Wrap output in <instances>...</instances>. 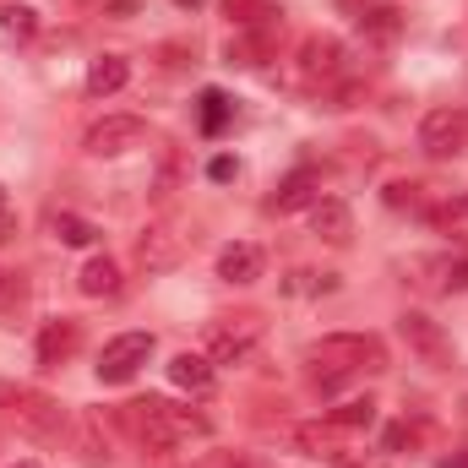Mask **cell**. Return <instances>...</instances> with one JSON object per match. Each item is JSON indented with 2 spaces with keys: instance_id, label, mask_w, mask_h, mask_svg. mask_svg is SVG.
<instances>
[{
  "instance_id": "cell-1",
  "label": "cell",
  "mask_w": 468,
  "mask_h": 468,
  "mask_svg": "<svg viewBox=\"0 0 468 468\" xmlns=\"http://www.w3.org/2000/svg\"><path fill=\"white\" fill-rule=\"evenodd\" d=\"M305 359L316 365V387L322 392H338L349 376L359 370H387V349H381V338H370V333H333V338H322V344H311Z\"/></svg>"
},
{
  "instance_id": "cell-2",
  "label": "cell",
  "mask_w": 468,
  "mask_h": 468,
  "mask_svg": "<svg viewBox=\"0 0 468 468\" xmlns=\"http://www.w3.org/2000/svg\"><path fill=\"white\" fill-rule=\"evenodd\" d=\"M125 425H131V431H136V441H142V447H153V452H169V447L202 441V436L213 431L202 414H191V409H175V403H164V398L125 403Z\"/></svg>"
},
{
  "instance_id": "cell-3",
  "label": "cell",
  "mask_w": 468,
  "mask_h": 468,
  "mask_svg": "<svg viewBox=\"0 0 468 468\" xmlns=\"http://www.w3.org/2000/svg\"><path fill=\"white\" fill-rule=\"evenodd\" d=\"M191 224L180 218V213H164V218H153L142 239H136V261L147 267V272H169V267H180L186 261V250H191Z\"/></svg>"
},
{
  "instance_id": "cell-4",
  "label": "cell",
  "mask_w": 468,
  "mask_h": 468,
  "mask_svg": "<svg viewBox=\"0 0 468 468\" xmlns=\"http://www.w3.org/2000/svg\"><path fill=\"white\" fill-rule=\"evenodd\" d=\"M0 398L11 403V420H16V431H27L33 441H60L66 436V409L55 403V398H44V392H27V387H0Z\"/></svg>"
},
{
  "instance_id": "cell-5",
  "label": "cell",
  "mask_w": 468,
  "mask_h": 468,
  "mask_svg": "<svg viewBox=\"0 0 468 468\" xmlns=\"http://www.w3.org/2000/svg\"><path fill=\"white\" fill-rule=\"evenodd\" d=\"M398 333H403V344H409V354H414L420 365H431V370H447V365H452V338H447V327L431 322L425 311H403V316H398Z\"/></svg>"
},
{
  "instance_id": "cell-6",
  "label": "cell",
  "mask_w": 468,
  "mask_h": 468,
  "mask_svg": "<svg viewBox=\"0 0 468 468\" xmlns=\"http://www.w3.org/2000/svg\"><path fill=\"white\" fill-rule=\"evenodd\" d=\"M261 344V316H224L207 333V359L213 365H245Z\"/></svg>"
},
{
  "instance_id": "cell-7",
  "label": "cell",
  "mask_w": 468,
  "mask_h": 468,
  "mask_svg": "<svg viewBox=\"0 0 468 468\" xmlns=\"http://www.w3.org/2000/svg\"><path fill=\"white\" fill-rule=\"evenodd\" d=\"M147 359H153V333H120V338H110L104 354H99V381L120 387V381H131Z\"/></svg>"
},
{
  "instance_id": "cell-8",
  "label": "cell",
  "mask_w": 468,
  "mask_h": 468,
  "mask_svg": "<svg viewBox=\"0 0 468 468\" xmlns=\"http://www.w3.org/2000/svg\"><path fill=\"white\" fill-rule=\"evenodd\" d=\"M468 147V115L463 110H431L420 120V153L425 158H458Z\"/></svg>"
},
{
  "instance_id": "cell-9",
  "label": "cell",
  "mask_w": 468,
  "mask_h": 468,
  "mask_svg": "<svg viewBox=\"0 0 468 468\" xmlns=\"http://www.w3.org/2000/svg\"><path fill=\"white\" fill-rule=\"evenodd\" d=\"M142 136H147V125L136 115H104L88 136H82V147H88L93 158H120V153H131Z\"/></svg>"
},
{
  "instance_id": "cell-10",
  "label": "cell",
  "mask_w": 468,
  "mask_h": 468,
  "mask_svg": "<svg viewBox=\"0 0 468 468\" xmlns=\"http://www.w3.org/2000/svg\"><path fill=\"white\" fill-rule=\"evenodd\" d=\"M300 77L305 82H338L344 77V44L338 38H305L300 44Z\"/></svg>"
},
{
  "instance_id": "cell-11",
  "label": "cell",
  "mask_w": 468,
  "mask_h": 468,
  "mask_svg": "<svg viewBox=\"0 0 468 468\" xmlns=\"http://www.w3.org/2000/svg\"><path fill=\"white\" fill-rule=\"evenodd\" d=\"M71 447L88 468H104L110 463V431H104V414L99 409H82L77 425H71Z\"/></svg>"
},
{
  "instance_id": "cell-12",
  "label": "cell",
  "mask_w": 468,
  "mask_h": 468,
  "mask_svg": "<svg viewBox=\"0 0 468 468\" xmlns=\"http://www.w3.org/2000/svg\"><path fill=\"white\" fill-rule=\"evenodd\" d=\"M77 344H82V327H77V322H66V316L49 322V327L38 333V365H44V370H60V365L77 354Z\"/></svg>"
},
{
  "instance_id": "cell-13",
  "label": "cell",
  "mask_w": 468,
  "mask_h": 468,
  "mask_svg": "<svg viewBox=\"0 0 468 468\" xmlns=\"http://www.w3.org/2000/svg\"><path fill=\"white\" fill-rule=\"evenodd\" d=\"M311 229L322 234L327 245H349V234H354L349 202H338V197H322V202H311Z\"/></svg>"
},
{
  "instance_id": "cell-14",
  "label": "cell",
  "mask_w": 468,
  "mask_h": 468,
  "mask_svg": "<svg viewBox=\"0 0 468 468\" xmlns=\"http://www.w3.org/2000/svg\"><path fill=\"white\" fill-rule=\"evenodd\" d=\"M311 202H322V169H294L272 197L278 213H294V207H311Z\"/></svg>"
},
{
  "instance_id": "cell-15",
  "label": "cell",
  "mask_w": 468,
  "mask_h": 468,
  "mask_svg": "<svg viewBox=\"0 0 468 468\" xmlns=\"http://www.w3.org/2000/svg\"><path fill=\"white\" fill-rule=\"evenodd\" d=\"M218 278H224V283H256V278H261V250L245 245V239H239V245H224V250H218Z\"/></svg>"
},
{
  "instance_id": "cell-16",
  "label": "cell",
  "mask_w": 468,
  "mask_h": 468,
  "mask_svg": "<svg viewBox=\"0 0 468 468\" xmlns=\"http://www.w3.org/2000/svg\"><path fill=\"white\" fill-rule=\"evenodd\" d=\"M224 11L234 16L239 33H272V27L283 22V11H278L272 0H224Z\"/></svg>"
},
{
  "instance_id": "cell-17",
  "label": "cell",
  "mask_w": 468,
  "mask_h": 468,
  "mask_svg": "<svg viewBox=\"0 0 468 468\" xmlns=\"http://www.w3.org/2000/svg\"><path fill=\"white\" fill-rule=\"evenodd\" d=\"M125 82H131V60H125V55H99V60L88 66V93H93V99H110Z\"/></svg>"
},
{
  "instance_id": "cell-18",
  "label": "cell",
  "mask_w": 468,
  "mask_h": 468,
  "mask_svg": "<svg viewBox=\"0 0 468 468\" xmlns=\"http://www.w3.org/2000/svg\"><path fill=\"white\" fill-rule=\"evenodd\" d=\"M169 381L186 387V392H207L213 387V359L207 354H175L169 359Z\"/></svg>"
},
{
  "instance_id": "cell-19",
  "label": "cell",
  "mask_w": 468,
  "mask_h": 468,
  "mask_svg": "<svg viewBox=\"0 0 468 468\" xmlns=\"http://www.w3.org/2000/svg\"><path fill=\"white\" fill-rule=\"evenodd\" d=\"M431 224H436V234H447V239L468 245V191L447 197V202H441V207L431 213Z\"/></svg>"
},
{
  "instance_id": "cell-20",
  "label": "cell",
  "mask_w": 468,
  "mask_h": 468,
  "mask_svg": "<svg viewBox=\"0 0 468 468\" xmlns=\"http://www.w3.org/2000/svg\"><path fill=\"white\" fill-rule=\"evenodd\" d=\"M77 289H82V294H93V300H99V294H115V289H120V267L110 261V256H93V261L77 272Z\"/></svg>"
},
{
  "instance_id": "cell-21",
  "label": "cell",
  "mask_w": 468,
  "mask_h": 468,
  "mask_svg": "<svg viewBox=\"0 0 468 468\" xmlns=\"http://www.w3.org/2000/svg\"><path fill=\"white\" fill-rule=\"evenodd\" d=\"M359 33H365V38H376V44H392V38L403 33V16H398L392 5H376V11H365V16H359Z\"/></svg>"
},
{
  "instance_id": "cell-22",
  "label": "cell",
  "mask_w": 468,
  "mask_h": 468,
  "mask_svg": "<svg viewBox=\"0 0 468 468\" xmlns=\"http://www.w3.org/2000/svg\"><path fill=\"white\" fill-rule=\"evenodd\" d=\"M333 431H338L333 420H327V425H300V431H294V441H300L305 452H316V458H338V463H344V452H338V436H333Z\"/></svg>"
},
{
  "instance_id": "cell-23",
  "label": "cell",
  "mask_w": 468,
  "mask_h": 468,
  "mask_svg": "<svg viewBox=\"0 0 468 468\" xmlns=\"http://www.w3.org/2000/svg\"><path fill=\"white\" fill-rule=\"evenodd\" d=\"M49 229H55L60 245H93V234H99L88 218H77V213H55V218H49Z\"/></svg>"
},
{
  "instance_id": "cell-24",
  "label": "cell",
  "mask_w": 468,
  "mask_h": 468,
  "mask_svg": "<svg viewBox=\"0 0 468 468\" xmlns=\"http://www.w3.org/2000/svg\"><path fill=\"white\" fill-rule=\"evenodd\" d=\"M267 60V33H239L229 38V66H261Z\"/></svg>"
},
{
  "instance_id": "cell-25",
  "label": "cell",
  "mask_w": 468,
  "mask_h": 468,
  "mask_svg": "<svg viewBox=\"0 0 468 468\" xmlns=\"http://www.w3.org/2000/svg\"><path fill=\"white\" fill-rule=\"evenodd\" d=\"M0 27H5L11 38H33V33H38V11L11 0V5H0Z\"/></svg>"
},
{
  "instance_id": "cell-26",
  "label": "cell",
  "mask_w": 468,
  "mask_h": 468,
  "mask_svg": "<svg viewBox=\"0 0 468 468\" xmlns=\"http://www.w3.org/2000/svg\"><path fill=\"white\" fill-rule=\"evenodd\" d=\"M333 425H338V431H365V425H376V403H370V398H349L344 409H333Z\"/></svg>"
},
{
  "instance_id": "cell-27",
  "label": "cell",
  "mask_w": 468,
  "mask_h": 468,
  "mask_svg": "<svg viewBox=\"0 0 468 468\" xmlns=\"http://www.w3.org/2000/svg\"><path fill=\"white\" fill-rule=\"evenodd\" d=\"M229 115H234V104L218 93V88H207V93H202V131H207V136H218V131L229 125Z\"/></svg>"
},
{
  "instance_id": "cell-28",
  "label": "cell",
  "mask_w": 468,
  "mask_h": 468,
  "mask_svg": "<svg viewBox=\"0 0 468 468\" xmlns=\"http://www.w3.org/2000/svg\"><path fill=\"white\" fill-rule=\"evenodd\" d=\"M333 289V272H294L289 278V294H327Z\"/></svg>"
},
{
  "instance_id": "cell-29",
  "label": "cell",
  "mask_w": 468,
  "mask_h": 468,
  "mask_svg": "<svg viewBox=\"0 0 468 468\" xmlns=\"http://www.w3.org/2000/svg\"><path fill=\"white\" fill-rule=\"evenodd\" d=\"M387 207H420V186L414 180H392L387 186Z\"/></svg>"
},
{
  "instance_id": "cell-30",
  "label": "cell",
  "mask_w": 468,
  "mask_h": 468,
  "mask_svg": "<svg viewBox=\"0 0 468 468\" xmlns=\"http://www.w3.org/2000/svg\"><path fill=\"white\" fill-rule=\"evenodd\" d=\"M207 175H213V180L224 186V180H234V175H239V164H234V158H224V153H218V158L207 164Z\"/></svg>"
},
{
  "instance_id": "cell-31",
  "label": "cell",
  "mask_w": 468,
  "mask_h": 468,
  "mask_svg": "<svg viewBox=\"0 0 468 468\" xmlns=\"http://www.w3.org/2000/svg\"><path fill=\"white\" fill-rule=\"evenodd\" d=\"M447 272V289H468V261H441Z\"/></svg>"
},
{
  "instance_id": "cell-32",
  "label": "cell",
  "mask_w": 468,
  "mask_h": 468,
  "mask_svg": "<svg viewBox=\"0 0 468 468\" xmlns=\"http://www.w3.org/2000/svg\"><path fill=\"white\" fill-rule=\"evenodd\" d=\"M403 441H414V436H409V425H392V431H387V452H398Z\"/></svg>"
},
{
  "instance_id": "cell-33",
  "label": "cell",
  "mask_w": 468,
  "mask_h": 468,
  "mask_svg": "<svg viewBox=\"0 0 468 468\" xmlns=\"http://www.w3.org/2000/svg\"><path fill=\"white\" fill-rule=\"evenodd\" d=\"M11 229V218H5V197H0V234Z\"/></svg>"
},
{
  "instance_id": "cell-34",
  "label": "cell",
  "mask_w": 468,
  "mask_h": 468,
  "mask_svg": "<svg viewBox=\"0 0 468 468\" xmlns=\"http://www.w3.org/2000/svg\"><path fill=\"white\" fill-rule=\"evenodd\" d=\"M441 468H468V452H463V458H447Z\"/></svg>"
},
{
  "instance_id": "cell-35",
  "label": "cell",
  "mask_w": 468,
  "mask_h": 468,
  "mask_svg": "<svg viewBox=\"0 0 468 468\" xmlns=\"http://www.w3.org/2000/svg\"><path fill=\"white\" fill-rule=\"evenodd\" d=\"M175 5H202V0H175Z\"/></svg>"
},
{
  "instance_id": "cell-36",
  "label": "cell",
  "mask_w": 468,
  "mask_h": 468,
  "mask_svg": "<svg viewBox=\"0 0 468 468\" xmlns=\"http://www.w3.org/2000/svg\"><path fill=\"white\" fill-rule=\"evenodd\" d=\"M344 468H365V463H344ZM370 468H376V463H370Z\"/></svg>"
},
{
  "instance_id": "cell-37",
  "label": "cell",
  "mask_w": 468,
  "mask_h": 468,
  "mask_svg": "<svg viewBox=\"0 0 468 468\" xmlns=\"http://www.w3.org/2000/svg\"><path fill=\"white\" fill-rule=\"evenodd\" d=\"M16 468H38V463H16Z\"/></svg>"
}]
</instances>
